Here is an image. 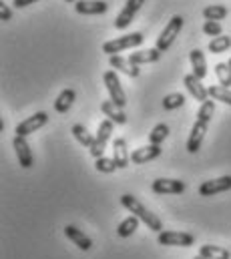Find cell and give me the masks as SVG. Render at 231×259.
Segmentation results:
<instances>
[{"instance_id": "cell-24", "label": "cell", "mask_w": 231, "mask_h": 259, "mask_svg": "<svg viewBox=\"0 0 231 259\" xmlns=\"http://www.w3.org/2000/svg\"><path fill=\"white\" fill-rule=\"evenodd\" d=\"M137 227H139V217L131 215V217H127L125 221L119 223L117 233H119V237H131V235L137 231Z\"/></svg>"}, {"instance_id": "cell-26", "label": "cell", "mask_w": 231, "mask_h": 259, "mask_svg": "<svg viewBox=\"0 0 231 259\" xmlns=\"http://www.w3.org/2000/svg\"><path fill=\"white\" fill-rule=\"evenodd\" d=\"M203 16H205V20H215V22H219V20H223V18L227 16V8H225L223 4H213V6H207V8L203 10Z\"/></svg>"}, {"instance_id": "cell-31", "label": "cell", "mask_w": 231, "mask_h": 259, "mask_svg": "<svg viewBox=\"0 0 231 259\" xmlns=\"http://www.w3.org/2000/svg\"><path fill=\"white\" fill-rule=\"evenodd\" d=\"M167 135H169V127L167 125H157L155 129L151 131V135H149V141H151V145H161L165 139H167Z\"/></svg>"}, {"instance_id": "cell-23", "label": "cell", "mask_w": 231, "mask_h": 259, "mask_svg": "<svg viewBox=\"0 0 231 259\" xmlns=\"http://www.w3.org/2000/svg\"><path fill=\"white\" fill-rule=\"evenodd\" d=\"M199 255L203 259H229V251L223 249V247H217V245H203L199 249Z\"/></svg>"}, {"instance_id": "cell-17", "label": "cell", "mask_w": 231, "mask_h": 259, "mask_svg": "<svg viewBox=\"0 0 231 259\" xmlns=\"http://www.w3.org/2000/svg\"><path fill=\"white\" fill-rule=\"evenodd\" d=\"M113 159H115L119 169L129 167L131 155H129V149H127V141H125V139H115V141H113Z\"/></svg>"}, {"instance_id": "cell-37", "label": "cell", "mask_w": 231, "mask_h": 259, "mask_svg": "<svg viewBox=\"0 0 231 259\" xmlns=\"http://www.w3.org/2000/svg\"><path fill=\"white\" fill-rule=\"evenodd\" d=\"M193 259H203V257H201V255H197V257H193Z\"/></svg>"}, {"instance_id": "cell-15", "label": "cell", "mask_w": 231, "mask_h": 259, "mask_svg": "<svg viewBox=\"0 0 231 259\" xmlns=\"http://www.w3.org/2000/svg\"><path fill=\"white\" fill-rule=\"evenodd\" d=\"M107 8H109V4L103 2V0H79L74 4V10L79 14H89V16L103 14V12H107Z\"/></svg>"}, {"instance_id": "cell-5", "label": "cell", "mask_w": 231, "mask_h": 259, "mask_svg": "<svg viewBox=\"0 0 231 259\" xmlns=\"http://www.w3.org/2000/svg\"><path fill=\"white\" fill-rule=\"evenodd\" d=\"M103 80H105V87H107V91L111 95V101L115 103L119 109H123L127 105V95H125V91L121 87V80H119L117 72L115 70H107L103 74Z\"/></svg>"}, {"instance_id": "cell-8", "label": "cell", "mask_w": 231, "mask_h": 259, "mask_svg": "<svg viewBox=\"0 0 231 259\" xmlns=\"http://www.w3.org/2000/svg\"><path fill=\"white\" fill-rule=\"evenodd\" d=\"M143 4H145V0H127V2H125V8L119 12V16L115 18V28L125 30V28L133 22L135 14L141 10Z\"/></svg>"}, {"instance_id": "cell-22", "label": "cell", "mask_w": 231, "mask_h": 259, "mask_svg": "<svg viewBox=\"0 0 231 259\" xmlns=\"http://www.w3.org/2000/svg\"><path fill=\"white\" fill-rule=\"evenodd\" d=\"M74 99H76V93H74L72 89L62 91V93L58 95V99L55 101V111H57V113H66V111L70 109V105L74 103Z\"/></svg>"}, {"instance_id": "cell-20", "label": "cell", "mask_w": 231, "mask_h": 259, "mask_svg": "<svg viewBox=\"0 0 231 259\" xmlns=\"http://www.w3.org/2000/svg\"><path fill=\"white\" fill-rule=\"evenodd\" d=\"M161 51L159 49H147V51H139V53H133L131 55V63L135 65H149V63H157L161 59Z\"/></svg>"}, {"instance_id": "cell-3", "label": "cell", "mask_w": 231, "mask_h": 259, "mask_svg": "<svg viewBox=\"0 0 231 259\" xmlns=\"http://www.w3.org/2000/svg\"><path fill=\"white\" fill-rule=\"evenodd\" d=\"M145 36L141 32H131V34H125V36H119L115 40H109L103 45V53H107L109 57H115V53H123L127 49H135L139 45H143Z\"/></svg>"}, {"instance_id": "cell-28", "label": "cell", "mask_w": 231, "mask_h": 259, "mask_svg": "<svg viewBox=\"0 0 231 259\" xmlns=\"http://www.w3.org/2000/svg\"><path fill=\"white\" fill-rule=\"evenodd\" d=\"M231 47V38L229 36H217V38H213L211 42H209V53H213V55H221V53H225L227 49Z\"/></svg>"}, {"instance_id": "cell-13", "label": "cell", "mask_w": 231, "mask_h": 259, "mask_svg": "<svg viewBox=\"0 0 231 259\" xmlns=\"http://www.w3.org/2000/svg\"><path fill=\"white\" fill-rule=\"evenodd\" d=\"M161 153H163L161 145H147V147L135 149V151L131 153V163H135V165H143V163H149V161L161 157Z\"/></svg>"}, {"instance_id": "cell-10", "label": "cell", "mask_w": 231, "mask_h": 259, "mask_svg": "<svg viewBox=\"0 0 231 259\" xmlns=\"http://www.w3.org/2000/svg\"><path fill=\"white\" fill-rule=\"evenodd\" d=\"M12 145H14V151H16L20 167L22 169H30L34 165V157H32V151H30V147L26 143V137H14Z\"/></svg>"}, {"instance_id": "cell-1", "label": "cell", "mask_w": 231, "mask_h": 259, "mask_svg": "<svg viewBox=\"0 0 231 259\" xmlns=\"http://www.w3.org/2000/svg\"><path fill=\"white\" fill-rule=\"evenodd\" d=\"M213 113H215V101L209 99V101H205V103L201 105V109H199V113H197V119H195V123H193L191 135H189V139H187V151H189V153H197V151H199V147H201V143H203V137H205V133H207V127H209V123H211Z\"/></svg>"}, {"instance_id": "cell-14", "label": "cell", "mask_w": 231, "mask_h": 259, "mask_svg": "<svg viewBox=\"0 0 231 259\" xmlns=\"http://www.w3.org/2000/svg\"><path fill=\"white\" fill-rule=\"evenodd\" d=\"M183 82H185L187 91L195 97V101H199L201 105H203L205 101H209V93H207V89L201 84V78H197L193 72H191V74H187V76L183 78Z\"/></svg>"}, {"instance_id": "cell-35", "label": "cell", "mask_w": 231, "mask_h": 259, "mask_svg": "<svg viewBox=\"0 0 231 259\" xmlns=\"http://www.w3.org/2000/svg\"><path fill=\"white\" fill-rule=\"evenodd\" d=\"M36 0H12V4L16 6V8H24V6H28V4H34Z\"/></svg>"}, {"instance_id": "cell-33", "label": "cell", "mask_w": 231, "mask_h": 259, "mask_svg": "<svg viewBox=\"0 0 231 259\" xmlns=\"http://www.w3.org/2000/svg\"><path fill=\"white\" fill-rule=\"evenodd\" d=\"M203 32H205L207 36L217 38V36H221V34H223V28H221V24H219V22H215V20H205V24H203Z\"/></svg>"}, {"instance_id": "cell-2", "label": "cell", "mask_w": 231, "mask_h": 259, "mask_svg": "<svg viewBox=\"0 0 231 259\" xmlns=\"http://www.w3.org/2000/svg\"><path fill=\"white\" fill-rule=\"evenodd\" d=\"M121 205L129 211V213H133L135 217H139L149 229H153V231H157V233H161L163 231V223H161V219L155 215V213H151L137 197H133V195H123L121 197Z\"/></svg>"}, {"instance_id": "cell-4", "label": "cell", "mask_w": 231, "mask_h": 259, "mask_svg": "<svg viewBox=\"0 0 231 259\" xmlns=\"http://www.w3.org/2000/svg\"><path fill=\"white\" fill-rule=\"evenodd\" d=\"M181 28H183V16L175 14L173 18H171V20L167 22V26L163 28V32L159 34V38H157V47H155V49H159L161 53L169 51V49L173 47L175 38L179 36Z\"/></svg>"}, {"instance_id": "cell-6", "label": "cell", "mask_w": 231, "mask_h": 259, "mask_svg": "<svg viewBox=\"0 0 231 259\" xmlns=\"http://www.w3.org/2000/svg\"><path fill=\"white\" fill-rule=\"evenodd\" d=\"M111 135H113V121L107 119V121H103V123L99 125L97 137H95V145L91 147V155H93L95 159H101V157H103V153H105V149H107V143H109Z\"/></svg>"}, {"instance_id": "cell-16", "label": "cell", "mask_w": 231, "mask_h": 259, "mask_svg": "<svg viewBox=\"0 0 231 259\" xmlns=\"http://www.w3.org/2000/svg\"><path fill=\"white\" fill-rule=\"evenodd\" d=\"M64 235H66L79 249H83V251H89V249L93 247V241H91L81 229H76L74 225H66V227H64Z\"/></svg>"}, {"instance_id": "cell-29", "label": "cell", "mask_w": 231, "mask_h": 259, "mask_svg": "<svg viewBox=\"0 0 231 259\" xmlns=\"http://www.w3.org/2000/svg\"><path fill=\"white\" fill-rule=\"evenodd\" d=\"M183 103H185V95H181V93H171V95H167V97L163 99V109H165V111H175V109L183 107Z\"/></svg>"}, {"instance_id": "cell-25", "label": "cell", "mask_w": 231, "mask_h": 259, "mask_svg": "<svg viewBox=\"0 0 231 259\" xmlns=\"http://www.w3.org/2000/svg\"><path fill=\"white\" fill-rule=\"evenodd\" d=\"M72 135H74V139H76L83 147H87V149H91V147L95 145V137L85 129L83 125H74V127H72Z\"/></svg>"}, {"instance_id": "cell-36", "label": "cell", "mask_w": 231, "mask_h": 259, "mask_svg": "<svg viewBox=\"0 0 231 259\" xmlns=\"http://www.w3.org/2000/svg\"><path fill=\"white\" fill-rule=\"evenodd\" d=\"M227 66H229V70H231V59H229V63H227Z\"/></svg>"}, {"instance_id": "cell-38", "label": "cell", "mask_w": 231, "mask_h": 259, "mask_svg": "<svg viewBox=\"0 0 231 259\" xmlns=\"http://www.w3.org/2000/svg\"><path fill=\"white\" fill-rule=\"evenodd\" d=\"M66 2H76V0H66Z\"/></svg>"}, {"instance_id": "cell-30", "label": "cell", "mask_w": 231, "mask_h": 259, "mask_svg": "<svg viewBox=\"0 0 231 259\" xmlns=\"http://www.w3.org/2000/svg\"><path fill=\"white\" fill-rule=\"evenodd\" d=\"M215 74H217L219 84H221V87H225V89H229V87H231V70H229V66L225 65V63H217V65H215Z\"/></svg>"}, {"instance_id": "cell-18", "label": "cell", "mask_w": 231, "mask_h": 259, "mask_svg": "<svg viewBox=\"0 0 231 259\" xmlns=\"http://www.w3.org/2000/svg\"><path fill=\"white\" fill-rule=\"evenodd\" d=\"M109 63H111L113 68L121 70V72H125V74H127V76H131V78L139 76V66L135 65V63H131V59H125V57L115 55V57H111V59H109Z\"/></svg>"}, {"instance_id": "cell-12", "label": "cell", "mask_w": 231, "mask_h": 259, "mask_svg": "<svg viewBox=\"0 0 231 259\" xmlns=\"http://www.w3.org/2000/svg\"><path fill=\"white\" fill-rule=\"evenodd\" d=\"M231 189V177H219V179H211V181H203L199 185V195L203 197H211V195L223 193Z\"/></svg>"}, {"instance_id": "cell-34", "label": "cell", "mask_w": 231, "mask_h": 259, "mask_svg": "<svg viewBox=\"0 0 231 259\" xmlns=\"http://www.w3.org/2000/svg\"><path fill=\"white\" fill-rule=\"evenodd\" d=\"M0 18H2V20H10V18H12V10H10L4 2H0Z\"/></svg>"}, {"instance_id": "cell-19", "label": "cell", "mask_w": 231, "mask_h": 259, "mask_svg": "<svg viewBox=\"0 0 231 259\" xmlns=\"http://www.w3.org/2000/svg\"><path fill=\"white\" fill-rule=\"evenodd\" d=\"M189 61H191V66H193V74H195L197 78H205V76H207V63H205L203 51L193 49V51L189 53Z\"/></svg>"}, {"instance_id": "cell-27", "label": "cell", "mask_w": 231, "mask_h": 259, "mask_svg": "<svg viewBox=\"0 0 231 259\" xmlns=\"http://www.w3.org/2000/svg\"><path fill=\"white\" fill-rule=\"evenodd\" d=\"M207 93H209V99H213V101H221V103H225V105H229L231 107V91L229 89L217 84V87H209Z\"/></svg>"}, {"instance_id": "cell-9", "label": "cell", "mask_w": 231, "mask_h": 259, "mask_svg": "<svg viewBox=\"0 0 231 259\" xmlns=\"http://www.w3.org/2000/svg\"><path fill=\"white\" fill-rule=\"evenodd\" d=\"M47 123H49V115H47V113H36V115H32V117H28L26 121L18 123L14 133H16V137H28V135H32L34 131L45 127Z\"/></svg>"}, {"instance_id": "cell-11", "label": "cell", "mask_w": 231, "mask_h": 259, "mask_svg": "<svg viewBox=\"0 0 231 259\" xmlns=\"http://www.w3.org/2000/svg\"><path fill=\"white\" fill-rule=\"evenodd\" d=\"M151 189L157 195H179L185 191V183L179 179H155Z\"/></svg>"}, {"instance_id": "cell-21", "label": "cell", "mask_w": 231, "mask_h": 259, "mask_svg": "<svg viewBox=\"0 0 231 259\" xmlns=\"http://www.w3.org/2000/svg\"><path fill=\"white\" fill-rule=\"evenodd\" d=\"M101 111L109 117V121H115L117 125H125L127 123V115L123 113V109H119L113 101H103Z\"/></svg>"}, {"instance_id": "cell-32", "label": "cell", "mask_w": 231, "mask_h": 259, "mask_svg": "<svg viewBox=\"0 0 231 259\" xmlns=\"http://www.w3.org/2000/svg\"><path fill=\"white\" fill-rule=\"evenodd\" d=\"M95 169L101 171V173H113L115 169H119L115 163V159H107V157H101L95 161Z\"/></svg>"}, {"instance_id": "cell-7", "label": "cell", "mask_w": 231, "mask_h": 259, "mask_svg": "<svg viewBox=\"0 0 231 259\" xmlns=\"http://www.w3.org/2000/svg\"><path fill=\"white\" fill-rule=\"evenodd\" d=\"M157 241L161 245H171V247H191L195 237L191 233H183V231H161Z\"/></svg>"}]
</instances>
